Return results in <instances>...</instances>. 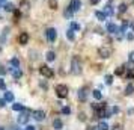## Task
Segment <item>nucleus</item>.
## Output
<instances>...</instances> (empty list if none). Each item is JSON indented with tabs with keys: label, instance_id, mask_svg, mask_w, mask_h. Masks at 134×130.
<instances>
[{
	"label": "nucleus",
	"instance_id": "a19ab883",
	"mask_svg": "<svg viewBox=\"0 0 134 130\" xmlns=\"http://www.w3.org/2000/svg\"><path fill=\"white\" fill-rule=\"evenodd\" d=\"M24 130H35V126H26Z\"/></svg>",
	"mask_w": 134,
	"mask_h": 130
},
{
	"label": "nucleus",
	"instance_id": "6e6552de",
	"mask_svg": "<svg viewBox=\"0 0 134 130\" xmlns=\"http://www.w3.org/2000/svg\"><path fill=\"white\" fill-rule=\"evenodd\" d=\"M87 88H80L79 89V94H77V97H79L80 101H86L87 100Z\"/></svg>",
	"mask_w": 134,
	"mask_h": 130
},
{
	"label": "nucleus",
	"instance_id": "c9c22d12",
	"mask_svg": "<svg viewBox=\"0 0 134 130\" xmlns=\"http://www.w3.org/2000/svg\"><path fill=\"white\" fill-rule=\"evenodd\" d=\"M127 39H128V41H133V39H134V33H133V32H130V33L127 35Z\"/></svg>",
	"mask_w": 134,
	"mask_h": 130
},
{
	"label": "nucleus",
	"instance_id": "a211bd4d",
	"mask_svg": "<svg viewBox=\"0 0 134 130\" xmlns=\"http://www.w3.org/2000/svg\"><path fill=\"white\" fill-rule=\"evenodd\" d=\"M133 92H134V85L133 83H128L125 86V95H131Z\"/></svg>",
	"mask_w": 134,
	"mask_h": 130
},
{
	"label": "nucleus",
	"instance_id": "2eb2a0df",
	"mask_svg": "<svg viewBox=\"0 0 134 130\" xmlns=\"http://www.w3.org/2000/svg\"><path fill=\"white\" fill-rule=\"evenodd\" d=\"M104 14H105V15H110V17H111V15H113V14H115V11H113V6H111V5H105V8H104V11H103Z\"/></svg>",
	"mask_w": 134,
	"mask_h": 130
},
{
	"label": "nucleus",
	"instance_id": "ddd939ff",
	"mask_svg": "<svg viewBox=\"0 0 134 130\" xmlns=\"http://www.w3.org/2000/svg\"><path fill=\"white\" fill-rule=\"evenodd\" d=\"M53 129H56V130H62L63 129V123H62L60 118H56L54 121H53Z\"/></svg>",
	"mask_w": 134,
	"mask_h": 130
},
{
	"label": "nucleus",
	"instance_id": "f8f14e48",
	"mask_svg": "<svg viewBox=\"0 0 134 130\" xmlns=\"http://www.w3.org/2000/svg\"><path fill=\"white\" fill-rule=\"evenodd\" d=\"M27 41H29V35H27L26 32L20 33V37H18V43L21 44V45H26V44H27Z\"/></svg>",
	"mask_w": 134,
	"mask_h": 130
},
{
	"label": "nucleus",
	"instance_id": "4468645a",
	"mask_svg": "<svg viewBox=\"0 0 134 130\" xmlns=\"http://www.w3.org/2000/svg\"><path fill=\"white\" fill-rule=\"evenodd\" d=\"M45 59H47V62H53L56 59V53L53 51V50H48L47 55H45Z\"/></svg>",
	"mask_w": 134,
	"mask_h": 130
},
{
	"label": "nucleus",
	"instance_id": "bb28decb",
	"mask_svg": "<svg viewBox=\"0 0 134 130\" xmlns=\"http://www.w3.org/2000/svg\"><path fill=\"white\" fill-rule=\"evenodd\" d=\"M127 26H128V21H124V23H122V26L119 27V33H122V35H124V33H125V30H127Z\"/></svg>",
	"mask_w": 134,
	"mask_h": 130
},
{
	"label": "nucleus",
	"instance_id": "c756f323",
	"mask_svg": "<svg viewBox=\"0 0 134 130\" xmlns=\"http://www.w3.org/2000/svg\"><path fill=\"white\" fill-rule=\"evenodd\" d=\"M98 127H99L101 130H109V126H107L105 123H99V126H98Z\"/></svg>",
	"mask_w": 134,
	"mask_h": 130
},
{
	"label": "nucleus",
	"instance_id": "f257e3e1",
	"mask_svg": "<svg viewBox=\"0 0 134 130\" xmlns=\"http://www.w3.org/2000/svg\"><path fill=\"white\" fill-rule=\"evenodd\" d=\"M71 73L74 76H80L81 74V62H80L79 56H74L71 59Z\"/></svg>",
	"mask_w": 134,
	"mask_h": 130
},
{
	"label": "nucleus",
	"instance_id": "9d476101",
	"mask_svg": "<svg viewBox=\"0 0 134 130\" xmlns=\"http://www.w3.org/2000/svg\"><path fill=\"white\" fill-rule=\"evenodd\" d=\"M105 30L109 32V33H118V32H119V27H118L115 23H107V26H105Z\"/></svg>",
	"mask_w": 134,
	"mask_h": 130
},
{
	"label": "nucleus",
	"instance_id": "4c0bfd02",
	"mask_svg": "<svg viewBox=\"0 0 134 130\" xmlns=\"http://www.w3.org/2000/svg\"><path fill=\"white\" fill-rule=\"evenodd\" d=\"M118 112H119V107L118 106H113L111 107V113H118Z\"/></svg>",
	"mask_w": 134,
	"mask_h": 130
},
{
	"label": "nucleus",
	"instance_id": "7ed1b4c3",
	"mask_svg": "<svg viewBox=\"0 0 134 130\" xmlns=\"http://www.w3.org/2000/svg\"><path fill=\"white\" fill-rule=\"evenodd\" d=\"M56 94H57L59 98H65V97H68L66 85H57V86H56Z\"/></svg>",
	"mask_w": 134,
	"mask_h": 130
},
{
	"label": "nucleus",
	"instance_id": "0eeeda50",
	"mask_svg": "<svg viewBox=\"0 0 134 130\" xmlns=\"http://www.w3.org/2000/svg\"><path fill=\"white\" fill-rule=\"evenodd\" d=\"M98 55L101 56L103 59H107V58H110L111 51H110V49H107V47H99V49H98Z\"/></svg>",
	"mask_w": 134,
	"mask_h": 130
},
{
	"label": "nucleus",
	"instance_id": "49530a36",
	"mask_svg": "<svg viewBox=\"0 0 134 130\" xmlns=\"http://www.w3.org/2000/svg\"><path fill=\"white\" fill-rule=\"evenodd\" d=\"M0 130H5V129H3V127H0Z\"/></svg>",
	"mask_w": 134,
	"mask_h": 130
},
{
	"label": "nucleus",
	"instance_id": "e433bc0d",
	"mask_svg": "<svg viewBox=\"0 0 134 130\" xmlns=\"http://www.w3.org/2000/svg\"><path fill=\"white\" fill-rule=\"evenodd\" d=\"M128 61H130V62H134V51H131V53L128 55Z\"/></svg>",
	"mask_w": 134,
	"mask_h": 130
},
{
	"label": "nucleus",
	"instance_id": "393cba45",
	"mask_svg": "<svg viewBox=\"0 0 134 130\" xmlns=\"http://www.w3.org/2000/svg\"><path fill=\"white\" fill-rule=\"evenodd\" d=\"M104 80H105V85H111V83H113V76L107 74L105 77H104Z\"/></svg>",
	"mask_w": 134,
	"mask_h": 130
},
{
	"label": "nucleus",
	"instance_id": "cd10ccee",
	"mask_svg": "<svg viewBox=\"0 0 134 130\" xmlns=\"http://www.w3.org/2000/svg\"><path fill=\"white\" fill-rule=\"evenodd\" d=\"M20 8H21V9H26V11H27V9L30 8V5H29V2H21V3H20Z\"/></svg>",
	"mask_w": 134,
	"mask_h": 130
},
{
	"label": "nucleus",
	"instance_id": "423d86ee",
	"mask_svg": "<svg viewBox=\"0 0 134 130\" xmlns=\"http://www.w3.org/2000/svg\"><path fill=\"white\" fill-rule=\"evenodd\" d=\"M68 8H69L74 14L79 12L80 8H81V0H71V3H69V6H68Z\"/></svg>",
	"mask_w": 134,
	"mask_h": 130
},
{
	"label": "nucleus",
	"instance_id": "7c9ffc66",
	"mask_svg": "<svg viewBox=\"0 0 134 130\" xmlns=\"http://www.w3.org/2000/svg\"><path fill=\"white\" fill-rule=\"evenodd\" d=\"M50 6H51V9H57V3H56V0H50Z\"/></svg>",
	"mask_w": 134,
	"mask_h": 130
},
{
	"label": "nucleus",
	"instance_id": "58836bf2",
	"mask_svg": "<svg viewBox=\"0 0 134 130\" xmlns=\"http://www.w3.org/2000/svg\"><path fill=\"white\" fill-rule=\"evenodd\" d=\"M5 105H6V100H5V98H0V107H3Z\"/></svg>",
	"mask_w": 134,
	"mask_h": 130
},
{
	"label": "nucleus",
	"instance_id": "473e14b6",
	"mask_svg": "<svg viewBox=\"0 0 134 130\" xmlns=\"http://www.w3.org/2000/svg\"><path fill=\"white\" fill-rule=\"evenodd\" d=\"M0 89H6V83H5V80L0 77Z\"/></svg>",
	"mask_w": 134,
	"mask_h": 130
},
{
	"label": "nucleus",
	"instance_id": "b1692460",
	"mask_svg": "<svg viewBox=\"0 0 134 130\" xmlns=\"http://www.w3.org/2000/svg\"><path fill=\"white\" fill-rule=\"evenodd\" d=\"M92 95H93L97 100H101V98H103V94H101V91H99V89H95V91L92 92Z\"/></svg>",
	"mask_w": 134,
	"mask_h": 130
},
{
	"label": "nucleus",
	"instance_id": "5701e85b",
	"mask_svg": "<svg viewBox=\"0 0 134 130\" xmlns=\"http://www.w3.org/2000/svg\"><path fill=\"white\" fill-rule=\"evenodd\" d=\"M12 109H14V111H17V112H21L23 109H24V106L21 105V103H14V105H12Z\"/></svg>",
	"mask_w": 134,
	"mask_h": 130
},
{
	"label": "nucleus",
	"instance_id": "20e7f679",
	"mask_svg": "<svg viewBox=\"0 0 134 130\" xmlns=\"http://www.w3.org/2000/svg\"><path fill=\"white\" fill-rule=\"evenodd\" d=\"M45 37H47V39H48L50 43H54L56 38H57V32H56L54 27H50V29H47V32H45Z\"/></svg>",
	"mask_w": 134,
	"mask_h": 130
},
{
	"label": "nucleus",
	"instance_id": "1a4fd4ad",
	"mask_svg": "<svg viewBox=\"0 0 134 130\" xmlns=\"http://www.w3.org/2000/svg\"><path fill=\"white\" fill-rule=\"evenodd\" d=\"M33 118H35L36 121H39V123H41V121H44V119H45V112L41 111V109H38V111L33 112Z\"/></svg>",
	"mask_w": 134,
	"mask_h": 130
},
{
	"label": "nucleus",
	"instance_id": "f704fd0d",
	"mask_svg": "<svg viewBox=\"0 0 134 130\" xmlns=\"http://www.w3.org/2000/svg\"><path fill=\"white\" fill-rule=\"evenodd\" d=\"M72 11H71V9H69V8H68L66 11H65V17H68V18H69V17H71V15H72Z\"/></svg>",
	"mask_w": 134,
	"mask_h": 130
},
{
	"label": "nucleus",
	"instance_id": "f3484780",
	"mask_svg": "<svg viewBox=\"0 0 134 130\" xmlns=\"http://www.w3.org/2000/svg\"><path fill=\"white\" fill-rule=\"evenodd\" d=\"M9 64H11V67H12V68H18V67H20V61H18V58H15V56H14L12 59L9 61ZM12 68H11V70H12Z\"/></svg>",
	"mask_w": 134,
	"mask_h": 130
},
{
	"label": "nucleus",
	"instance_id": "412c9836",
	"mask_svg": "<svg viewBox=\"0 0 134 130\" xmlns=\"http://www.w3.org/2000/svg\"><path fill=\"white\" fill-rule=\"evenodd\" d=\"M66 38H68V41H74V39H75V33H74V30L68 29L66 30Z\"/></svg>",
	"mask_w": 134,
	"mask_h": 130
},
{
	"label": "nucleus",
	"instance_id": "a878e982",
	"mask_svg": "<svg viewBox=\"0 0 134 130\" xmlns=\"http://www.w3.org/2000/svg\"><path fill=\"white\" fill-rule=\"evenodd\" d=\"M69 29H71V30H79V29H80V24H79V23H75V21H71Z\"/></svg>",
	"mask_w": 134,
	"mask_h": 130
},
{
	"label": "nucleus",
	"instance_id": "2f4dec72",
	"mask_svg": "<svg viewBox=\"0 0 134 130\" xmlns=\"http://www.w3.org/2000/svg\"><path fill=\"white\" fill-rule=\"evenodd\" d=\"M62 113H63V115H69V113H71V109H69V107H63V109H62Z\"/></svg>",
	"mask_w": 134,
	"mask_h": 130
},
{
	"label": "nucleus",
	"instance_id": "72a5a7b5",
	"mask_svg": "<svg viewBox=\"0 0 134 130\" xmlns=\"http://www.w3.org/2000/svg\"><path fill=\"white\" fill-rule=\"evenodd\" d=\"M8 73V70L5 68V67H2V65H0V76H5Z\"/></svg>",
	"mask_w": 134,
	"mask_h": 130
},
{
	"label": "nucleus",
	"instance_id": "79ce46f5",
	"mask_svg": "<svg viewBox=\"0 0 134 130\" xmlns=\"http://www.w3.org/2000/svg\"><path fill=\"white\" fill-rule=\"evenodd\" d=\"M41 88H44V89H47V83H45V82H41Z\"/></svg>",
	"mask_w": 134,
	"mask_h": 130
},
{
	"label": "nucleus",
	"instance_id": "c85d7f7f",
	"mask_svg": "<svg viewBox=\"0 0 134 130\" xmlns=\"http://www.w3.org/2000/svg\"><path fill=\"white\" fill-rule=\"evenodd\" d=\"M118 9H119V12H125V11H127V5H125V3H121V5H119V6H118Z\"/></svg>",
	"mask_w": 134,
	"mask_h": 130
},
{
	"label": "nucleus",
	"instance_id": "c03bdc74",
	"mask_svg": "<svg viewBox=\"0 0 134 130\" xmlns=\"http://www.w3.org/2000/svg\"><path fill=\"white\" fill-rule=\"evenodd\" d=\"M98 2H99V0H91V3H92V5H97Z\"/></svg>",
	"mask_w": 134,
	"mask_h": 130
},
{
	"label": "nucleus",
	"instance_id": "dca6fc26",
	"mask_svg": "<svg viewBox=\"0 0 134 130\" xmlns=\"http://www.w3.org/2000/svg\"><path fill=\"white\" fill-rule=\"evenodd\" d=\"M95 17H97V20L98 21H105V14L103 12V11H95Z\"/></svg>",
	"mask_w": 134,
	"mask_h": 130
},
{
	"label": "nucleus",
	"instance_id": "aec40b11",
	"mask_svg": "<svg viewBox=\"0 0 134 130\" xmlns=\"http://www.w3.org/2000/svg\"><path fill=\"white\" fill-rule=\"evenodd\" d=\"M125 71H127V67H125V65H122V67H119V68H116L115 74L116 76H122V74H125Z\"/></svg>",
	"mask_w": 134,
	"mask_h": 130
},
{
	"label": "nucleus",
	"instance_id": "39448f33",
	"mask_svg": "<svg viewBox=\"0 0 134 130\" xmlns=\"http://www.w3.org/2000/svg\"><path fill=\"white\" fill-rule=\"evenodd\" d=\"M39 73H41V74L44 76V77H53V70L50 68L48 65H42V67H41V68H39Z\"/></svg>",
	"mask_w": 134,
	"mask_h": 130
},
{
	"label": "nucleus",
	"instance_id": "6ab92c4d",
	"mask_svg": "<svg viewBox=\"0 0 134 130\" xmlns=\"http://www.w3.org/2000/svg\"><path fill=\"white\" fill-rule=\"evenodd\" d=\"M3 98L6 100V101H11V103H14V94L11 92V91H5V97Z\"/></svg>",
	"mask_w": 134,
	"mask_h": 130
},
{
	"label": "nucleus",
	"instance_id": "a18cd8bd",
	"mask_svg": "<svg viewBox=\"0 0 134 130\" xmlns=\"http://www.w3.org/2000/svg\"><path fill=\"white\" fill-rule=\"evenodd\" d=\"M5 2H6V0H0V3H5Z\"/></svg>",
	"mask_w": 134,
	"mask_h": 130
},
{
	"label": "nucleus",
	"instance_id": "9b49d317",
	"mask_svg": "<svg viewBox=\"0 0 134 130\" xmlns=\"http://www.w3.org/2000/svg\"><path fill=\"white\" fill-rule=\"evenodd\" d=\"M11 73H12V77L15 79V80H18V79H21V76H23V71H21V68H12L11 70Z\"/></svg>",
	"mask_w": 134,
	"mask_h": 130
},
{
	"label": "nucleus",
	"instance_id": "ea45409f",
	"mask_svg": "<svg viewBox=\"0 0 134 130\" xmlns=\"http://www.w3.org/2000/svg\"><path fill=\"white\" fill-rule=\"evenodd\" d=\"M95 32H97V33H99V35H103V33H104V30H103V29H99V27H97V29H95Z\"/></svg>",
	"mask_w": 134,
	"mask_h": 130
},
{
	"label": "nucleus",
	"instance_id": "4be33fe9",
	"mask_svg": "<svg viewBox=\"0 0 134 130\" xmlns=\"http://www.w3.org/2000/svg\"><path fill=\"white\" fill-rule=\"evenodd\" d=\"M5 11H6V12H14V11H15L14 3H5Z\"/></svg>",
	"mask_w": 134,
	"mask_h": 130
},
{
	"label": "nucleus",
	"instance_id": "f03ea898",
	"mask_svg": "<svg viewBox=\"0 0 134 130\" xmlns=\"http://www.w3.org/2000/svg\"><path fill=\"white\" fill-rule=\"evenodd\" d=\"M29 118H30V111L29 109H23V111L20 112L18 118H17V123L21 124V126H26L27 121H29Z\"/></svg>",
	"mask_w": 134,
	"mask_h": 130
},
{
	"label": "nucleus",
	"instance_id": "37998d69",
	"mask_svg": "<svg viewBox=\"0 0 134 130\" xmlns=\"http://www.w3.org/2000/svg\"><path fill=\"white\" fill-rule=\"evenodd\" d=\"M130 27H131V30L134 32V21H131V23H130Z\"/></svg>",
	"mask_w": 134,
	"mask_h": 130
}]
</instances>
